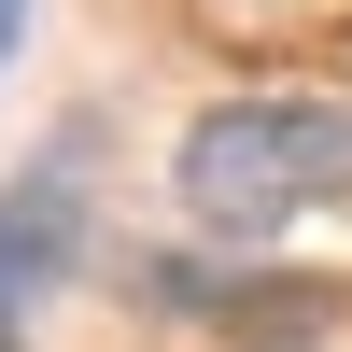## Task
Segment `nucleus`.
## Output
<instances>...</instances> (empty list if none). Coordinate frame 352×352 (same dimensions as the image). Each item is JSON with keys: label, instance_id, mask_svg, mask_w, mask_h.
I'll return each mask as SVG.
<instances>
[{"label": "nucleus", "instance_id": "obj_1", "mask_svg": "<svg viewBox=\"0 0 352 352\" xmlns=\"http://www.w3.org/2000/svg\"><path fill=\"white\" fill-rule=\"evenodd\" d=\"M338 184H352V113L338 99H282V85L212 99L169 141V197H184L197 226H226V240H268V226H296L310 197H338Z\"/></svg>", "mask_w": 352, "mask_h": 352}, {"label": "nucleus", "instance_id": "obj_2", "mask_svg": "<svg viewBox=\"0 0 352 352\" xmlns=\"http://www.w3.org/2000/svg\"><path fill=\"white\" fill-rule=\"evenodd\" d=\"M71 254H85V184H71V155H56V169H28V184L0 197V338H14V310H43L56 282H71Z\"/></svg>", "mask_w": 352, "mask_h": 352}, {"label": "nucleus", "instance_id": "obj_3", "mask_svg": "<svg viewBox=\"0 0 352 352\" xmlns=\"http://www.w3.org/2000/svg\"><path fill=\"white\" fill-rule=\"evenodd\" d=\"M14 43H28V0H0V71H14Z\"/></svg>", "mask_w": 352, "mask_h": 352}, {"label": "nucleus", "instance_id": "obj_4", "mask_svg": "<svg viewBox=\"0 0 352 352\" xmlns=\"http://www.w3.org/2000/svg\"><path fill=\"white\" fill-rule=\"evenodd\" d=\"M0 352H14V338H0Z\"/></svg>", "mask_w": 352, "mask_h": 352}]
</instances>
